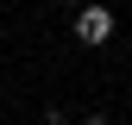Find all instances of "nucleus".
<instances>
[{
    "instance_id": "f257e3e1",
    "label": "nucleus",
    "mask_w": 132,
    "mask_h": 125,
    "mask_svg": "<svg viewBox=\"0 0 132 125\" xmlns=\"http://www.w3.org/2000/svg\"><path fill=\"white\" fill-rule=\"evenodd\" d=\"M76 38H82V44H107V38H113V13H107V6H82Z\"/></svg>"
},
{
    "instance_id": "f03ea898",
    "label": "nucleus",
    "mask_w": 132,
    "mask_h": 125,
    "mask_svg": "<svg viewBox=\"0 0 132 125\" xmlns=\"http://www.w3.org/2000/svg\"><path fill=\"white\" fill-rule=\"evenodd\" d=\"M88 125H107V119H88Z\"/></svg>"
}]
</instances>
